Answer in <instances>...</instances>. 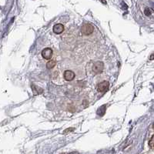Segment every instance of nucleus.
Masks as SVG:
<instances>
[{"instance_id": "6e6552de", "label": "nucleus", "mask_w": 154, "mask_h": 154, "mask_svg": "<svg viewBox=\"0 0 154 154\" xmlns=\"http://www.w3.org/2000/svg\"><path fill=\"white\" fill-rule=\"evenodd\" d=\"M55 66H56V61H54V60H49V61L46 63V67H47L48 69H53Z\"/></svg>"}, {"instance_id": "1a4fd4ad", "label": "nucleus", "mask_w": 154, "mask_h": 154, "mask_svg": "<svg viewBox=\"0 0 154 154\" xmlns=\"http://www.w3.org/2000/svg\"><path fill=\"white\" fill-rule=\"evenodd\" d=\"M149 146L151 149H154V135L151 137V139L149 141Z\"/></svg>"}, {"instance_id": "0eeeda50", "label": "nucleus", "mask_w": 154, "mask_h": 154, "mask_svg": "<svg viewBox=\"0 0 154 154\" xmlns=\"http://www.w3.org/2000/svg\"><path fill=\"white\" fill-rule=\"evenodd\" d=\"M144 14L148 17H152L154 16V9L151 7H146L144 10Z\"/></svg>"}, {"instance_id": "39448f33", "label": "nucleus", "mask_w": 154, "mask_h": 154, "mask_svg": "<svg viewBox=\"0 0 154 154\" xmlns=\"http://www.w3.org/2000/svg\"><path fill=\"white\" fill-rule=\"evenodd\" d=\"M63 76L66 81H72L75 78V73L71 70H66L63 74Z\"/></svg>"}, {"instance_id": "f03ea898", "label": "nucleus", "mask_w": 154, "mask_h": 154, "mask_svg": "<svg viewBox=\"0 0 154 154\" xmlns=\"http://www.w3.org/2000/svg\"><path fill=\"white\" fill-rule=\"evenodd\" d=\"M93 30H94V27L93 25L91 24H84L81 28V31L84 35H90L93 33Z\"/></svg>"}, {"instance_id": "9d476101", "label": "nucleus", "mask_w": 154, "mask_h": 154, "mask_svg": "<svg viewBox=\"0 0 154 154\" xmlns=\"http://www.w3.org/2000/svg\"><path fill=\"white\" fill-rule=\"evenodd\" d=\"M153 58H154V54H152V56H150V58H149V59H150V60H153Z\"/></svg>"}, {"instance_id": "423d86ee", "label": "nucleus", "mask_w": 154, "mask_h": 154, "mask_svg": "<svg viewBox=\"0 0 154 154\" xmlns=\"http://www.w3.org/2000/svg\"><path fill=\"white\" fill-rule=\"evenodd\" d=\"M63 31H64V26L63 24L59 23V24H56L53 26V32L56 34L62 33Z\"/></svg>"}, {"instance_id": "20e7f679", "label": "nucleus", "mask_w": 154, "mask_h": 154, "mask_svg": "<svg viewBox=\"0 0 154 154\" xmlns=\"http://www.w3.org/2000/svg\"><path fill=\"white\" fill-rule=\"evenodd\" d=\"M53 49H51L50 48H46L42 51V57L46 60H50L53 56Z\"/></svg>"}, {"instance_id": "7ed1b4c3", "label": "nucleus", "mask_w": 154, "mask_h": 154, "mask_svg": "<svg viewBox=\"0 0 154 154\" xmlns=\"http://www.w3.org/2000/svg\"><path fill=\"white\" fill-rule=\"evenodd\" d=\"M109 86V83L108 81H103V82L99 83L98 86H97V90L100 93H103L108 90Z\"/></svg>"}, {"instance_id": "f257e3e1", "label": "nucleus", "mask_w": 154, "mask_h": 154, "mask_svg": "<svg viewBox=\"0 0 154 154\" xmlns=\"http://www.w3.org/2000/svg\"><path fill=\"white\" fill-rule=\"evenodd\" d=\"M104 69V63L101 61L96 62L93 66V72L96 74L101 73Z\"/></svg>"}]
</instances>
